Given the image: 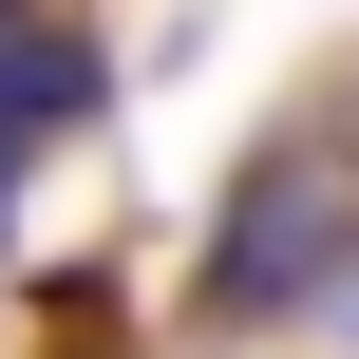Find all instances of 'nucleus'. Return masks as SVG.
Instances as JSON below:
<instances>
[{"instance_id":"1","label":"nucleus","mask_w":359,"mask_h":359,"mask_svg":"<svg viewBox=\"0 0 359 359\" xmlns=\"http://www.w3.org/2000/svg\"><path fill=\"white\" fill-rule=\"evenodd\" d=\"M208 303L227 322H359V189L341 151H265L208 227Z\"/></svg>"},{"instance_id":"2","label":"nucleus","mask_w":359,"mask_h":359,"mask_svg":"<svg viewBox=\"0 0 359 359\" xmlns=\"http://www.w3.org/2000/svg\"><path fill=\"white\" fill-rule=\"evenodd\" d=\"M95 95H114L95 38H19V19H0V133H76Z\"/></svg>"},{"instance_id":"3","label":"nucleus","mask_w":359,"mask_h":359,"mask_svg":"<svg viewBox=\"0 0 359 359\" xmlns=\"http://www.w3.org/2000/svg\"><path fill=\"white\" fill-rule=\"evenodd\" d=\"M0 19H19V0H0Z\"/></svg>"}]
</instances>
